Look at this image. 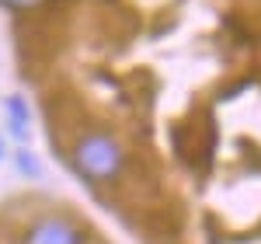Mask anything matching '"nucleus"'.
Wrapping results in <instances>:
<instances>
[{
	"label": "nucleus",
	"mask_w": 261,
	"mask_h": 244,
	"mask_svg": "<svg viewBox=\"0 0 261 244\" xmlns=\"http://www.w3.org/2000/svg\"><path fill=\"white\" fill-rule=\"evenodd\" d=\"M122 161H125V154H122V147L108 133H87L73 147V164H77V171H81L84 178H91V182H112V178H119Z\"/></svg>",
	"instance_id": "f257e3e1"
},
{
	"label": "nucleus",
	"mask_w": 261,
	"mask_h": 244,
	"mask_svg": "<svg viewBox=\"0 0 261 244\" xmlns=\"http://www.w3.org/2000/svg\"><path fill=\"white\" fill-rule=\"evenodd\" d=\"M21 244H87L84 230L66 216H42L28 227Z\"/></svg>",
	"instance_id": "f03ea898"
},
{
	"label": "nucleus",
	"mask_w": 261,
	"mask_h": 244,
	"mask_svg": "<svg viewBox=\"0 0 261 244\" xmlns=\"http://www.w3.org/2000/svg\"><path fill=\"white\" fill-rule=\"evenodd\" d=\"M7 112H11V122H14V136H18V140H28L24 133H28V119H32V115H28L24 98H21V94H11V98H7Z\"/></svg>",
	"instance_id": "7ed1b4c3"
},
{
	"label": "nucleus",
	"mask_w": 261,
	"mask_h": 244,
	"mask_svg": "<svg viewBox=\"0 0 261 244\" xmlns=\"http://www.w3.org/2000/svg\"><path fill=\"white\" fill-rule=\"evenodd\" d=\"M18 167L24 171V175H32V178H39V161L28 154V150H21L18 154Z\"/></svg>",
	"instance_id": "20e7f679"
},
{
	"label": "nucleus",
	"mask_w": 261,
	"mask_h": 244,
	"mask_svg": "<svg viewBox=\"0 0 261 244\" xmlns=\"http://www.w3.org/2000/svg\"><path fill=\"white\" fill-rule=\"evenodd\" d=\"M4 7H11V11H28V7H39L45 0H0Z\"/></svg>",
	"instance_id": "39448f33"
},
{
	"label": "nucleus",
	"mask_w": 261,
	"mask_h": 244,
	"mask_svg": "<svg viewBox=\"0 0 261 244\" xmlns=\"http://www.w3.org/2000/svg\"><path fill=\"white\" fill-rule=\"evenodd\" d=\"M4 154H7V147H4V136H0V161H4Z\"/></svg>",
	"instance_id": "423d86ee"
}]
</instances>
